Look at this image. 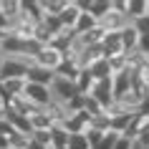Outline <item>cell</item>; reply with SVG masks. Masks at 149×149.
<instances>
[{"label":"cell","instance_id":"4fadbf2b","mask_svg":"<svg viewBox=\"0 0 149 149\" xmlns=\"http://www.w3.org/2000/svg\"><path fill=\"white\" fill-rule=\"evenodd\" d=\"M66 3L68 0H40V8H43V15H53L58 18L66 8Z\"/></svg>","mask_w":149,"mask_h":149},{"label":"cell","instance_id":"e0dca14e","mask_svg":"<svg viewBox=\"0 0 149 149\" xmlns=\"http://www.w3.org/2000/svg\"><path fill=\"white\" fill-rule=\"evenodd\" d=\"M119 136H121L119 132H111V129H109V132H106V134L101 136V141H99V144H96L94 149H114V144L119 141Z\"/></svg>","mask_w":149,"mask_h":149},{"label":"cell","instance_id":"52a82bcc","mask_svg":"<svg viewBox=\"0 0 149 149\" xmlns=\"http://www.w3.org/2000/svg\"><path fill=\"white\" fill-rule=\"evenodd\" d=\"M119 38H121V51H124V56L136 53V48H139V33L134 31V25H132V23H129L124 31L119 33Z\"/></svg>","mask_w":149,"mask_h":149},{"label":"cell","instance_id":"9a60e30c","mask_svg":"<svg viewBox=\"0 0 149 149\" xmlns=\"http://www.w3.org/2000/svg\"><path fill=\"white\" fill-rule=\"evenodd\" d=\"M94 84H96L94 76H91L86 68L81 71V73H79V79H76V88H79V94H81V96H88V91H91V86H94Z\"/></svg>","mask_w":149,"mask_h":149},{"label":"cell","instance_id":"7a4b0ae2","mask_svg":"<svg viewBox=\"0 0 149 149\" xmlns=\"http://www.w3.org/2000/svg\"><path fill=\"white\" fill-rule=\"evenodd\" d=\"M51 96H53V104H61V106H66V104H68L73 96H79V88H76V84H73V81L56 76V81L51 84Z\"/></svg>","mask_w":149,"mask_h":149},{"label":"cell","instance_id":"3957f363","mask_svg":"<svg viewBox=\"0 0 149 149\" xmlns=\"http://www.w3.org/2000/svg\"><path fill=\"white\" fill-rule=\"evenodd\" d=\"M88 99H94L104 111L111 109V106H114V88H111V79L96 81L94 86H91V91H88Z\"/></svg>","mask_w":149,"mask_h":149},{"label":"cell","instance_id":"8fae6325","mask_svg":"<svg viewBox=\"0 0 149 149\" xmlns=\"http://www.w3.org/2000/svg\"><path fill=\"white\" fill-rule=\"evenodd\" d=\"M88 15L96 18V23L101 20V18H106L111 13V0H88Z\"/></svg>","mask_w":149,"mask_h":149},{"label":"cell","instance_id":"ba28073f","mask_svg":"<svg viewBox=\"0 0 149 149\" xmlns=\"http://www.w3.org/2000/svg\"><path fill=\"white\" fill-rule=\"evenodd\" d=\"M79 15H81L79 3H76V0H68L66 8H63V13L58 15V20H61L63 28H71V31H73V25H76V20H79Z\"/></svg>","mask_w":149,"mask_h":149},{"label":"cell","instance_id":"d4e9b609","mask_svg":"<svg viewBox=\"0 0 149 149\" xmlns=\"http://www.w3.org/2000/svg\"><path fill=\"white\" fill-rule=\"evenodd\" d=\"M0 121H3V116H0Z\"/></svg>","mask_w":149,"mask_h":149},{"label":"cell","instance_id":"5b68a950","mask_svg":"<svg viewBox=\"0 0 149 149\" xmlns=\"http://www.w3.org/2000/svg\"><path fill=\"white\" fill-rule=\"evenodd\" d=\"M25 81L31 84H40V86H48L56 81V71H48V68H40V66H31L28 73H25Z\"/></svg>","mask_w":149,"mask_h":149},{"label":"cell","instance_id":"6da1fadb","mask_svg":"<svg viewBox=\"0 0 149 149\" xmlns=\"http://www.w3.org/2000/svg\"><path fill=\"white\" fill-rule=\"evenodd\" d=\"M25 101H31L33 106H38V109H48L51 104H53V96H51V88L48 86H40V84H31V81H25V88L23 94H20Z\"/></svg>","mask_w":149,"mask_h":149},{"label":"cell","instance_id":"2e32d148","mask_svg":"<svg viewBox=\"0 0 149 149\" xmlns=\"http://www.w3.org/2000/svg\"><path fill=\"white\" fill-rule=\"evenodd\" d=\"M66 149H91V144H88L86 134H68V144H66Z\"/></svg>","mask_w":149,"mask_h":149},{"label":"cell","instance_id":"277c9868","mask_svg":"<svg viewBox=\"0 0 149 149\" xmlns=\"http://www.w3.org/2000/svg\"><path fill=\"white\" fill-rule=\"evenodd\" d=\"M61 63H63V53H61V51H56L53 46H43V48H40V53L36 56V66L48 68V71H58Z\"/></svg>","mask_w":149,"mask_h":149},{"label":"cell","instance_id":"7c38bea8","mask_svg":"<svg viewBox=\"0 0 149 149\" xmlns=\"http://www.w3.org/2000/svg\"><path fill=\"white\" fill-rule=\"evenodd\" d=\"M94 28H99L96 18L88 15V13H81L79 20H76V25H73V33H76V36H86V33H91Z\"/></svg>","mask_w":149,"mask_h":149},{"label":"cell","instance_id":"ffe728a7","mask_svg":"<svg viewBox=\"0 0 149 149\" xmlns=\"http://www.w3.org/2000/svg\"><path fill=\"white\" fill-rule=\"evenodd\" d=\"M0 149H10V141H8V136H3V134H0Z\"/></svg>","mask_w":149,"mask_h":149},{"label":"cell","instance_id":"8992f818","mask_svg":"<svg viewBox=\"0 0 149 149\" xmlns=\"http://www.w3.org/2000/svg\"><path fill=\"white\" fill-rule=\"evenodd\" d=\"M20 15L28 18L31 23H43V8H40V0H20Z\"/></svg>","mask_w":149,"mask_h":149},{"label":"cell","instance_id":"5bb4252c","mask_svg":"<svg viewBox=\"0 0 149 149\" xmlns=\"http://www.w3.org/2000/svg\"><path fill=\"white\" fill-rule=\"evenodd\" d=\"M0 13L8 20H15L20 15V0H0Z\"/></svg>","mask_w":149,"mask_h":149},{"label":"cell","instance_id":"d6986e66","mask_svg":"<svg viewBox=\"0 0 149 149\" xmlns=\"http://www.w3.org/2000/svg\"><path fill=\"white\" fill-rule=\"evenodd\" d=\"M114 149H134V139H129V136H119V141L114 144Z\"/></svg>","mask_w":149,"mask_h":149},{"label":"cell","instance_id":"7402d4cb","mask_svg":"<svg viewBox=\"0 0 149 149\" xmlns=\"http://www.w3.org/2000/svg\"><path fill=\"white\" fill-rule=\"evenodd\" d=\"M3 63H5V56L0 53V71H3Z\"/></svg>","mask_w":149,"mask_h":149},{"label":"cell","instance_id":"44dd1931","mask_svg":"<svg viewBox=\"0 0 149 149\" xmlns=\"http://www.w3.org/2000/svg\"><path fill=\"white\" fill-rule=\"evenodd\" d=\"M5 106H8V101H5V96H3V91H0V116H3V111H5Z\"/></svg>","mask_w":149,"mask_h":149},{"label":"cell","instance_id":"ac0fdd59","mask_svg":"<svg viewBox=\"0 0 149 149\" xmlns=\"http://www.w3.org/2000/svg\"><path fill=\"white\" fill-rule=\"evenodd\" d=\"M31 139H33V141H38L40 147H48V149H51V132H46V129H40V132H33Z\"/></svg>","mask_w":149,"mask_h":149},{"label":"cell","instance_id":"30bf717a","mask_svg":"<svg viewBox=\"0 0 149 149\" xmlns=\"http://www.w3.org/2000/svg\"><path fill=\"white\" fill-rule=\"evenodd\" d=\"M144 15H149L147 0H126V18H129V23H134V20H139Z\"/></svg>","mask_w":149,"mask_h":149},{"label":"cell","instance_id":"cb8c5ba5","mask_svg":"<svg viewBox=\"0 0 149 149\" xmlns=\"http://www.w3.org/2000/svg\"><path fill=\"white\" fill-rule=\"evenodd\" d=\"M147 8H149V0H147Z\"/></svg>","mask_w":149,"mask_h":149},{"label":"cell","instance_id":"603a6c76","mask_svg":"<svg viewBox=\"0 0 149 149\" xmlns=\"http://www.w3.org/2000/svg\"><path fill=\"white\" fill-rule=\"evenodd\" d=\"M53 149H66V147H53Z\"/></svg>","mask_w":149,"mask_h":149},{"label":"cell","instance_id":"9c48e42d","mask_svg":"<svg viewBox=\"0 0 149 149\" xmlns=\"http://www.w3.org/2000/svg\"><path fill=\"white\" fill-rule=\"evenodd\" d=\"M86 71L94 76V81H106V79H111V76H114V71H111V66H109V61H106V58H99V61L91 63Z\"/></svg>","mask_w":149,"mask_h":149}]
</instances>
